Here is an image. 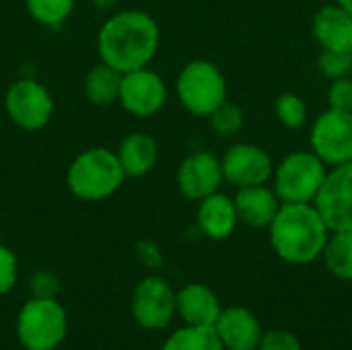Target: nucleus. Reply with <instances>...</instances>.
<instances>
[{
	"instance_id": "nucleus-28",
	"label": "nucleus",
	"mask_w": 352,
	"mask_h": 350,
	"mask_svg": "<svg viewBox=\"0 0 352 350\" xmlns=\"http://www.w3.org/2000/svg\"><path fill=\"white\" fill-rule=\"evenodd\" d=\"M258 350H303L301 340L289 330H270L262 334Z\"/></svg>"
},
{
	"instance_id": "nucleus-16",
	"label": "nucleus",
	"mask_w": 352,
	"mask_h": 350,
	"mask_svg": "<svg viewBox=\"0 0 352 350\" xmlns=\"http://www.w3.org/2000/svg\"><path fill=\"white\" fill-rule=\"evenodd\" d=\"M311 31L322 50L352 52V14L338 2L326 4L314 14Z\"/></svg>"
},
{
	"instance_id": "nucleus-27",
	"label": "nucleus",
	"mask_w": 352,
	"mask_h": 350,
	"mask_svg": "<svg viewBox=\"0 0 352 350\" xmlns=\"http://www.w3.org/2000/svg\"><path fill=\"white\" fill-rule=\"evenodd\" d=\"M16 276H19L16 256L6 245L0 243V297L12 291V287L16 285Z\"/></svg>"
},
{
	"instance_id": "nucleus-32",
	"label": "nucleus",
	"mask_w": 352,
	"mask_h": 350,
	"mask_svg": "<svg viewBox=\"0 0 352 350\" xmlns=\"http://www.w3.org/2000/svg\"><path fill=\"white\" fill-rule=\"evenodd\" d=\"M336 2H338L344 10H349L352 14V0H336Z\"/></svg>"
},
{
	"instance_id": "nucleus-10",
	"label": "nucleus",
	"mask_w": 352,
	"mask_h": 350,
	"mask_svg": "<svg viewBox=\"0 0 352 350\" xmlns=\"http://www.w3.org/2000/svg\"><path fill=\"white\" fill-rule=\"evenodd\" d=\"M221 167H223V179L235 190L270 184L274 173L272 157L268 155L266 149L254 142L231 144L221 159Z\"/></svg>"
},
{
	"instance_id": "nucleus-12",
	"label": "nucleus",
	"mask_w": 352,
	"mask_h": 350,
	"mask_svg": "<svg viewBox=\"0 0 352 350\" xmlns=\"http://www.w3.org/2000/svg\"><path fill=\"white\" fill-rule=\"evenodd\" d=\"M177 314L175 291L161 276L142 278L132 293V316L146 330H163Z\"/></svg>"
},
{
	"instance_id": "nucleus-8",
	"label": "nucleus",
	"mask_w": 352,
	"mask_h": 350,
	"mask_svg": "<svg viewBox=\"0 0 352 350\" xmlns=\"http://www.w3.org/2000/svg\"><path fill=\"white\" fill-rule=\"evenodd\" d=\"M309 144L328 167L352 161V111L328 107L320 113L311 124Z\"/></svg>"
},
{
	"instance_id": "nucleus-14",
	"label": "nucleus",
	"mask_w": 352,
	"mask_h": 350,
	"mask_svg": "<svg viewBox=\"0 0 352 350\" xmlns=\"http://www.w3.org/2000/svg\"><path fill=\"white\" fill-rule=\"evenodd\" d=\"M212 328L225 350H258L262 340L260 320L252 309L241 305L223 309Z\"/></svg>"
},
{
	"instance_id": "nucleus-22",
	"label": "nucleus",
	"mask_w": 352,
	"mask_h": 350,
	"mask_svg": "<svg viewBox=\"0 0 352 350\" xmlns=\"http://www.w3.org/2000/svg\"><path fill=\"white\" fill-rule=\"evenodd\" d=\"M163 350H225L214 328L208 326H186L173 332Z\"/></svg>"
},
{
	"instance_id": "nucleus-30",
	"label": "nucleus",
	"mask_w": 352,
	"mask_h": 350,
	"mask_svg": "<svg viewBox=\"0 0 352 350\" xmlns=\"http://www.w3.org/2000/svg\"><path fill=\"white\" fill-rule=\"evenodd\" d=\"M58 278L54 272H47V270H39L33 274L31 278V293L33 297H43V299H54L56 293H58Z\"/></svg>"
},
{
	"instance_id": "nucleus-20",
	"label": "nucleus",
	"mask_w": 352,
	"mask_h": 350,
	"mask_svg": "<svg viewBox=\"0 0 352 350\" xmlns=\"http://www.w3.org/2000/svg\"><path fill=\"white\" fill-rule=\"evenodd\" d=\"M122 85V72L107 66L105 62L95 64L85 76V95L97 107H107L118 101Z\"/></svg>"
},
{
	"instance_id": "nucleus-23",
	"label": "nucleus",
	"mask_w": 352,
	"mask_h": 350,
	"mask_svg": "<svg viewBox=\"0 0 352 350\" xmlns=\"http://www.w3.org/2000/svg\"><path fill=\"white\" fill-rule=\"evenodd\" d=\"M76 0H25L27 12L33 21H37L43 27H60L64 25L72 10Z\"/></svg>"
},
{
	"instance_id": "nucleus-4",
	"label": "nucleus",
	"mask_w": 352,
	"mask_h": 350,
	"mask_svg": "<svg viewBox=\"0 0 352 350\" xmlns=\"http://www.w3.org/2000/svg\"><path fill=\"white\" fill-rule=\"evenodd\" d=\"M328 165L309 149L289 153L272 173V190L283 204H314L326 179Z\"/></svg>"
},
{
	"instance_id": "nucleus-6",
	"label": "nucleus",
	"mask_w": 352,
	"mask_h": 350,
	"mask_svg": "<svg viewBox=\"0 0 352 350\" xmlns=\"http://www.w3.org/2000/svg\"><path fill=\"white\" fill-rule=\"evenodd\" d=\"M66 332V311L56 297H31L16 316V336L25 350H56Z\"/></svg>"
},
{
	"instance_id": "nucleus-7",
	"label": "nucleus",
	"mask_w": 352,
	"mask_h": 350,
	"mask_svg": "<svg viewBox=\"0 0 352 350\" xmlns=\"http://www.w3.org/2000/svg\"><path fill=\"white\" fill-rule=\"evenodd\" d=\"M4 109L10 122L27 132L45 128L54 113V97L35 78H16L4 95Z\"/></svg>"
},
{
	"instance_id": "nucleus-13",
	"label": "nucleus",
	"mask_w": 352,
	"mask_h": 350,
	"mask_svg": "<svg viewBox=\"0 0 352 350\" xmlns=\"http://www.w3.org/2000/svg\"><path fill=\"white\" fill-rule=\"evenodd\" d=\"M223 182L221 159L210 151H196L188 155L175 171L177 190L182 196L194 202H200L202 198L219 192Z\"/></svg>"
},
{
	"instance_id": "nucleus-2",
	"label": "nucleus",
	"mask_w": 352,
	"mask_h": 350,
	"mask_svg": "<svg viewBox=\"0 0 352 350\" xmlns=\"http://www.w3.org/2000/svg\"><path fill=\"white\" fill-rule=\"evenodd\" d=\"M274 254L295 266H307L322 258L330 229L314 204H283L268 227Z\"/></svg>"
},
{
	"instance_id": "nucleus-24",
	"label": "nucleus",
	"mask_w": 352,
	"mask_h": 350,
	"mask_svg": "<svg viewBox=\"0 0 352 350\" xmlns=\"http://www.w3.org/2000/svg\"><path fill=\"white\" fill-rule=\"evenodd\" d=\"M274 116L287 130H301L307 124V103L297 93H280L274 99Z\"/></svg>"
},
{
	"instance_id": "nucleus-9",
	"label": "nucleus",
	"mask_w": 352,
	"mask_h": 350,
	"mask_svg": "<svg viewBox=\"0 0 352 350\" xmlns=\"http://www.w3.org/2000/svg\"><path fill=\"white\" fill-rule=\"evenodd\" d=\"M314 206L332 233L352 231V161L328 167Z\"/></svg>"
},
{
	"instance_id": "nucleus-31",
	"label": "nucleus",
	"mask_w": 352,
	"mask_h": 350,
	"mask_svg": "<svg viewBox=\"0 0 352 350\" xmlns=\"http://www.w3.org/2000/svg\"><path fill=\"white\" fill-rule=\"evenodd\" d=\"M113 2H116V0H93V4H95L99 10H107V8H111V6H113Z\"/></svg>"
},
{
	"instance_id": "nucleus-25",
	"label": "nucleus",
	"mask_w": 352,
	"mask_h": 350,
	"mask_svg": "<svg viewBox=\"0 0 352 350\" xmlns=\"http://www.w3.org/2000/svg\"><path fill=\"white\" fill-rule=\"evenodd\" d=\"M208 122H210V128L223 136V138H231L235 134L241 132L243 124H245V116H243V109L231 101H225L221 103L210 116H208Z\"/></svg>"
},
{
	"instance_id": "nucleus-26",
	"label": "nucleus",
	"mask_w": 352,
	"mask_h": 350,
	"mask_svg": "<svg viewBox=\"0 0 352 350\" xmlns=\"http://www.w3.org/2000/svg\"><path fill=\"white\" fill-rule=\"evenodd\" d=\"M320 72L334 80V78H344L351 76L352 72V52H334V50H322L320 60H318Z\"/></svg>"
},
{
	"instance_id": "nucleus-21",
	"label": "nucleus",
	"mask_w": 352,
	"mask_h": 350,
	"mask_svg": "<svg viewBox=\"0 0 352 350\" xmlns=\"http://www.w3.org/2000/svg\"><path fill=\"white\" fill-rule=\"evenodd\" d=\"M322 258L334 278L352 281V231L330 233Z\"/></svg>"
},
{
	"instance_id": "nucleus-5",
	"label": "nucleus",
	"mask_w": 352,
	"mask_h": 350,
	"mask_svg": "<svg viewBox=\"0 0 352 350\" xmlns=\"http://www.w3.org/2000/svg\"><path fill=\"white\" fill-rule=\"evenodd\" d=\"M175 93L186 111L198 118H208L227 101V78L214 62L192 60L179 70Z\"/></svg>"
},
{
	"instance_id": "nucleus-1",
	"label": "nucleus",
	"mask_w": 352,
	"mask_h": 350,
	"mask_svg": "<svg viewBox=\"0 0 352 350\" xmlns=\"http://www.w3.org/2000/svg\"><path fill=\"white\" fill-rule=\"evenodd\" d=\"M161 41L157 21L138 8H126L111 14L97 33V52L101 62L118 72H132L153 62Z\"/></svg>"
},
{
	"instance_id": "nucleus-18",
	"label": "nucleus",
	"mask_w": 352,
	"mask_h": 350,
	"mask_svg": "<svg viewBox=\"0 0 352 350\" xmlns=\"http://www.w3.org/2000/svg\"><path fill=\"white\" fill-rule=\"evenodd\" d=\"M177 314L186 326H208L212 328L223 311L219 297L212 289L200 283H190L175 293Z\"/></svg>"
},
{
	"instance_id": "nucleus-17",
	"label": "nucleus",
	"mask_w": 352,
	"mask_h": 350,
	"mask_svg": "<svg viewBox=\"0 0 352 350\" xmlns=\"http://www.w3.org/2000/svg\"><path fill=\"white\" fill-rule=\"evenodd\" d=\"M196 221H198V229L202 231V235L214 241L229 239L239 225L235 202L231 196L223 192H214L198 202Z\"/></svg>"
},
{
	"instance_id": "nucleus-29",
	"label": "nucleus",
	"mask_w": 352,
	"mask_h": 350,
	"mask_svg": "<svg viewBox=\"0 0 352 350\" xmlns=\"http://www.w3.org/2000/svg\"><path fill=\"white\" fill-rule=\"evenodd\" d=\"M328 103L334 109H344L352 111V78H334L330 80V89H328Z\"/></svg>"
},
{
	"instance_id": "nucleus-11",
	"label": "nucleus",
	"mask_w": 352,
	"mask_h": 350,
	"mask_svg": "<svg viewBox=\"0 0 352 350\" xmlns=\"http://www.w3.org/2000/svg\"><path fill=\"white\" fill-rule=\"evenodd\" d=\"M118 101L134 118H153L167 103V85L148 66L124 72Z\"/></svg>"
},
{
	"instance_id": "nucleus-19",
	"label": "nucleus",
	"mask_w": 352,
	"mask_h": 350,
	"mask_svg": "<svg viewBox=\"0 0 352 350\" xmlns=\"http://www.w3.org/2000/svg\"><path fill=\"white\" fill-rule=\"evenodd\" d=\"M116 155L126 177H144L157 165L159 144L146 132H132L120 142Z\"/></svg>"
},
{
	"instance_id": "nucleus-33",
	"label": "nucleus",
	"mask_w": 352,
	"mask_h": 350,
	"mask_svg": "<svg viewBox=\"0 0 352 350\" xmlns=\"http://www.w3.org/2000/svg\"><path fill=\"white\" fill-rule=\"evenodd\" d=\"M351 78H352V72H351Z\"/></svg>"
},
{
	"instance_id": "nucleus-15",
	"label": "nucleus",
	"mask_w": 352,
	"mask_h": 350,
	"mask_svg": "<svg viewBox=\"0 0 352 350\" xmlns=\"http://www.w3.org/2000/svg\"><path fill=\"white\" fill-rule=\"evenodd\" d=\"M239 223L252 229H268L283 202L270 184L239 188L233 196Z\"/></svg>"
},
{
	"instance_id": "nucleus-3",
	"label": "nucleus",
	"mask_w": 352,
	"mask_h": 350,
	"mask_svg": "<svg viewBox=\"0 0 352 350\" xmlns=\"http://www.w3.org/2000/svg\"><path fill=\"white\" fill-rule=\"evenodd\" d=\"M126 179L116 151L91 146L78 153L66 169L70 194L82 202H101L113 196Z\"/></svg>"
}]
</instances>
